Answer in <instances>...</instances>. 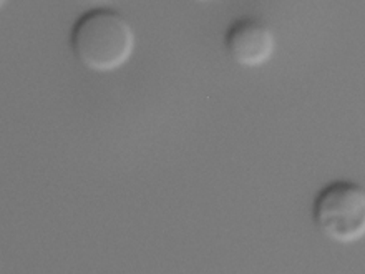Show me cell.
<instances>
[{
	"instance_id": "6da1fadb",
	"label": "cell",
	"mask_w": 365,
	"mask_h": 274,
	"mask_svg": "<svg viewBox=\"0 0 365 274\" xmlns=\"http://www.w3.org/2000/svg\"><path fill=\"white\" fill-rule=\"evenodd\" d=\"M75 59L95 73H111L125 67L136 47L133 25L111 7H95L80 15L70 32Z\"/></svg>"
},
{
	"instance_id": "7a4b0ae2",
	"label": "cell",
	"mask_w": 365,
	"mask_h": 274,
	"mask_svg": "<svg viewBox=\"0 0 365 274\" xmlns=\"http://www.w3.org/2000/svg\"><path fill=\"white\" fill-rule=\"evenodd\" d=\"M312 220L322 236L337 245H356L365 238V188L337 180L321 188L312 203Z\"/></svg>"
},
{
	"instance_id": "3957f363",
	"label": "cell",
	"mask_w": 365,
	"mask_h": 274,
	"mask_svg": "<svg viewBox=\"0 0 365 274\" xmlns=\"http://www.w3.org/2000/svg\"><path fill=\"white\" fill-rule=\"evenodd\" d=\"M225 49L240 67L259 68L276 54V35L264 20L241 17L227 27Z\"/></svg>"
}]
</instances>
